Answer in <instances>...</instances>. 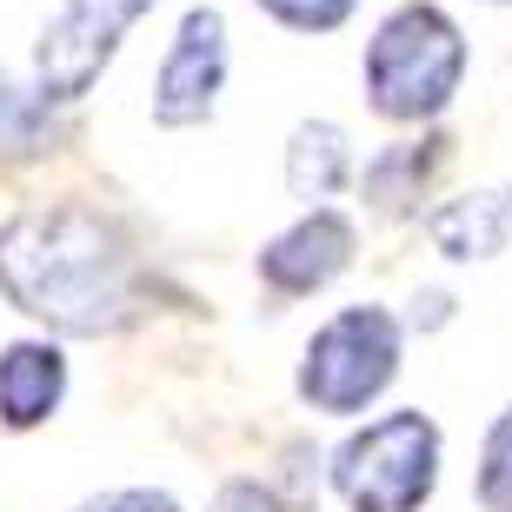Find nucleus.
I'll return each instance as SVG.
<instances>
[{"instance_id":"4","label":"nucleus","mask_w":512,"mask_h":512,"mask_svg":"<svg viewBox=\"0 0 512 512\" xmlns=\"http://www.w3.org/2000/svg\"><path fill=\"white\" fill-rule=\"evenodd\" d=\"M439 479V426L426 413H386L333 453V486L353 512H419Z\"/></svg>"},{"instance_id":"7","label":"nucleus","mask_w":512,"mask_h":512,"mask_svg":"<svg viewBox=\"0 0 512 512\" xmlns=\"http://www.w3.org/2000/svg\"><path fill=\"white\" fill-rule=\"evenodd\" d=\"M353 266V220L333 207H306L286 233H273L260 247V280L280 293V300H300V293H320Z\"/></svg>"},{"instance_id":"11","label":"nucleus","mask_w":512,"mask_h":512,"mask_svg":"<svg viewBox=\"0 0 512 512\" xmlns=\"http://www.w3.org/2000/svg\"><path fill=\"white\" fill-rule=\"evenodd\" d=\"M353 180V140H346L340 120H300L293 140H286V187L293 200L320 207Z\"/></svg>"},{"instance_id":"5","label":"nucleus","mask_w":512,"mask_h":512,"mask_svg":"<svg viewBox=\"0 0 512 512\" xmlns=\"http://www.w3.org/2000/svg\"><path fill=\"white\" fill-rule=\"evenodd\" d=\"M153 0H54L34 40V87L60 107H74L114 60L120 34L147 14Z\"/></svg>"},{"instance_id":"1","label":"nucleus","mask_w":512,"mask_h":512,"mask_svg":"<svg viewBox=\"0 0 512 512\" xmlns=\"http://www.w3.org/2000/svg\"><path fill=\"white\" fill-rule=\"evenodd\" d=\"M0 293L27 320L100 340L140 320V266L127 233L94 207H27L0 227Z\"/></svg>"},{"instance_id":"2","label":"nucleus","mask_w":512,"mask_h":512,"mask_svg":"<svg viewBox=\"0 0 512 512\" xmlns=\"http://www.w3.org/2000/svg\"><path fill=\"white\" fill-rule=\"evenodd\" d=\"M466 80V34L433 0H406L366 47V100L386 120H439Z\"/></svg>"},{"instance_id":"3","label":"nucleus","mask_w":512,"mask_h":512,"mask_svg":"<svg viewBox=\"0 0 512 512\" xmlns=\"http://www.w3.org/2000/svg\"><path fill=\"white\" fill-rule=\"evenodd\" d=\"M406 333L386 306H346L306 340L300 353V399L313 413H360L393 386Z\"/></svg>"},{"instance_id":"9","label":"nucleus","mask_w":512,"mask_h":512,"mask_svg":"<svg viewBox=\"0 0 512 512\" xmlns=\"http://www.w3.org/2000/svg\"><path fill=\"white\" fill-rule=\"evenodd\" d=\"M67 393V360L47 340H14L0 353V426L7 433H34L40 419H54Z\"/></svg>"},{"instance_id":"14","label":"nucleus","mask_w":512,"mask_h":512,"mask_svg":"<svg viewBox=\"0 0 512 512\" xmlns=\"http://www.w3.org/2000/svg\"><path fill=\"white\" fill-rule=\"evenodd\" d=\"M253 7H266V14L280 20V27H293V34H333L360 0H253Z\"/></svg>"},{"instance_id":"17","label":"nucleus","mask_w":512,"mask_h":512,"mask_svg":"<svg viewBox=\"0 0 512 512\" xmlns=\"http://www.w3.org/2000/svg\"><path fill=\"white\" fill-rule=\"evenodd\" d=\"M486 7H506V0H486Z\"/></svg>"},{"instance_id":"15","label":"nucleus","mask_w":512,"mask_h":512,"mask_svg":"<svg viewBox=\"0 0 512 512\" xmlns=\"http://www.w3.org/2000/svg\"><path fill=\"white\" fill-rule=\"evenodd\" d=\"M74 512H180V499L153 493V486H120V493H100V499H87V506H74Z\"/></svg>"},{"instance_id":"10","label":"nucleus","mask_w":512,"mask_h":512,"mask_svg":"<svg viewBox=\"0 0 512 512\" xmlns=\"http://www.w3.org/2000/svg\"><path fill=\"white\" fill-rule=\"evenodd\" d=\"M446 147H453L446 133H419V140H393V147L373 153L366 173H360V193L373 200V213H386V220L413 213L419 193H426V180L446 167Z\"/></svg>"},{"instance_id":"13","label":"nucleus","mask_w":512,"mask_h":512,"mask_svg":"<svg viewBox=\"0 0 512 512\" xmlns=\"http://www.w3.org/2000/svg\"><path fill=\"white\" fill-rule=\"evenodd\" d=\"M479 506L512 512V406L493 419V433L479 446Z\"/></svg>"},{"instance_id":"16","label":"nucleus","mask_w":512,"mask_h":512,"mask_svg":"<svg viewBox=\"0 0 512 512\" xmlns=\"http://www.w3.org/2000/svg\"><path fill=\"white\" fill-rule=\"evenodd\" d=\"M213 512H266V493H260V486H247V479H233V486H220Z\"/></svg>"},{"instance_id":"8","label":"nucleus","mask_w":512,"mask_h":512,"mask_svg":"<svg viewBox=\"0 0 512 512\" xmlns=\"http://www.w3.org/2000/svg\"><path fill=\"white\" fill-rule=\"evenodd\" d=\"M426 240L439 260H493L512 247V187H473L426 213Z\"/></svg>"},{"instance_id":"6","label":"nucleus","mask_w":512,"mask_h":512,"mask_svg":"<svg viewBox=\"0 0 512 512\" xmlns=\"http://www.w3.org/2000/svg\"><path fill=\"white\" fill-rule=\"evenodd\" d=\"M220 87H227V14L187 7L160 74H153V120L160 127H200L220 107Z\"/></svg>"},{"instance_id":"12","label":"nucleus","mask_w":512,"mask_h":512,"mask_svg":"<svg viewBox=\"0 0 512 512\" xmlns=\"http://www.w3.org/2000/svg\"><path fill=\"white\" fill-rule=\"evenodd\" d=\"M54 107L60 100H47L40 87H20L14 74H0V160H40V153H54V140H60Z\"/></svg>"}]
</instances>
